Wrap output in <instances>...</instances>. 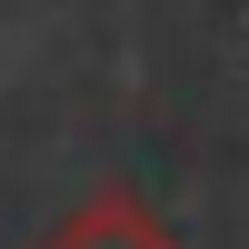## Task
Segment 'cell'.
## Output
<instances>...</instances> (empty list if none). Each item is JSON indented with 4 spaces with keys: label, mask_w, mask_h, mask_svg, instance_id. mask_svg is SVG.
I'll list each match as a JSON object with an SVG mask.
<instances>
[{
    "label": "cell",
    "mask_w": 249,
    "mask_h": 249,
    "mask_svg": "<svg viewBox=\"0 0 249 249\" xmlns=\"http://www.w3.org/2000/svg\"><path fill=\"white\" fill-rule=\"evenodd\" d=\"M40 249H190V239H179L140 190H90L70 219H50V230H40Z\"/></svg>",
    "instance_id": "cell-1"
}]
</instances>
